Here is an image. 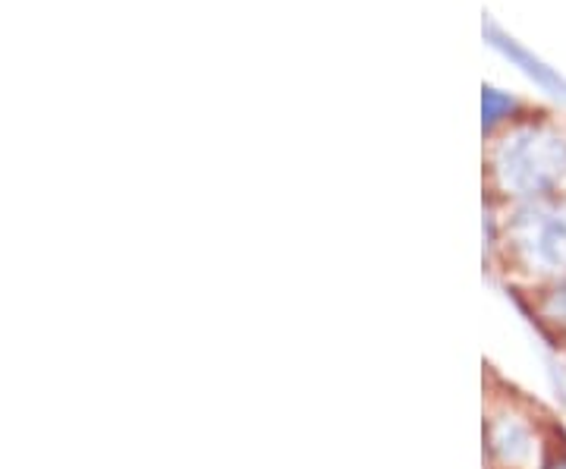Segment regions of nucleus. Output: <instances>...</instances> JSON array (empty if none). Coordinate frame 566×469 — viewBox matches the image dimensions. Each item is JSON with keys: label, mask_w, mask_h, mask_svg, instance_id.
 Here are the masks:
<instances>
[{"label": "nucleus", "mask_w": 566, "mask_h": 469, "mask_svg": "<svg viewBox=\"0 0 566 469\" xmlns=\"http://www.w3.org/2000/svg\"><path fill=\"white\" fill-rule=\"evenodd\" d=\"M510 246L520 265L564 278L566 274V208L554 205H528L510 225Z\"/></svg>", "instance_id": "obj_2"}, {"label": "nucleus", "mask_w": 566, "mask_h": 469, "mask_svg": "<svg viewBox=\"0 0 566 469\" xmlns=\"http://www.w3.org/2000/svg\"><path fill=\"white\" fill-rule=\"evenodd\" d=\"M488 450L501 469L542 467V438L532 423L516 413H491L488 419Z\"/></svg>", "instance_id": "obj_3"}, {"label": "nucleus", "mask_w": 566, "mask_h": 469, "mask_svg": "<svg viewBox=\"0 0 566 469\" xmlns=\"http://www.w3.org/2000/svg\"><path fill=\"white\" fill-rule=\"evenodd\" d=\"M547 315L554 322H566V284L560 290H554V296L547 300Z\"/></svg>", "instance_id": "obj_4"}, {"label": "nucleus", "mask_w": 566, "mask_h": 469, "mask_svg": "<svg viewBox=\"0 0 566 469\" xmlns=\"http://www.w3.org/2000/svg\"><path fill=\"white\" fill-rule=\"evenodd\" d=\"M566 174V139L547 126H520L494 148V177L510 196H542Z\"/></svg>", "instance_id": "obj_1"}, {"label": "nucleus", "mask_w": 566, "mask_h": 469, "mask_svg": "<svg viewBox=\"0 0 566 469\" xmlns=\"http://www.w3.org/2000/svg\"><path fill=\"white\" fill-rule=\"evenodd\" d=\"M557 469H566V467H557Z\"/></svg>", "instance_id": "obj_5"}]
</instances>
